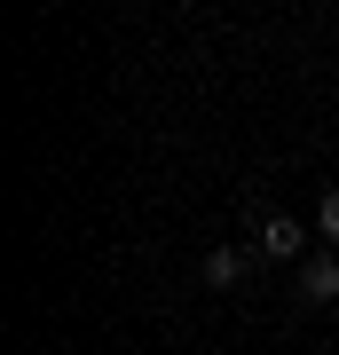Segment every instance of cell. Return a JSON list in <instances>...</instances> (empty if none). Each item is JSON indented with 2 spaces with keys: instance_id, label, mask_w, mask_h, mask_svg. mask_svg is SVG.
Returning <instances> with one entry per match:
<instances>
[{
  "instance_id": "277c9868",
  "label": "cell",
  "mask_w": 339,
  "mask_h": 355,
  "mask_svg": "<svg viewBox=\"0 0 339 355\" xmlns=\"http://www.w3.org/2000/svg\"><path fill=\"white\" fill-rule=\"evenodd\" d=\"M315 229H324V245H339V190H324V205H315Z\"/></svg>"
},
{
  "instance_id": "7a4b0ae2",
  "label": "cell",
  "mask_w": 339,
  "mask_h": 355,
  "mask_svg": "<svg viewBox=\"0 0 339 355\" xmlns=\"http://www.w3.org/2000/svg\"><path fill=\"white\" fill-rule=\"evenodd\" d=\"M252 277V253H237V245H221V253H205V284L229 292V284H245Z\"/></svg>"
},
{
  "instance_id": "3957f363",
  "label": "cell",
  "mask_w": 339,
  "mask_h": 355,
  "mask_svg": "<svg viewBox=\"0 0 339 355\" xmlns=\"http://www.w3.org/2000/svg\"><path fill=\"white\" fill-rule=\"evenodd\" d=\"M261 253H300V221L292 214H261Z\"/></svg>"
},
{
  "instance_id": "6da1fadb",
  "label": "cell",
  "mask_w": 339,
  "mask_h": 355,
  "mask_svg": "<svg viewBox=\"0 0 339 355\" xmlns=\"http://www.w3.org/2000/svg\"><path fill=\"white\" fill-rule=\"evenodd\" d=\"M331 300H339V253L300 261V308H331Z\"/></svg>"
}]
</instances>
